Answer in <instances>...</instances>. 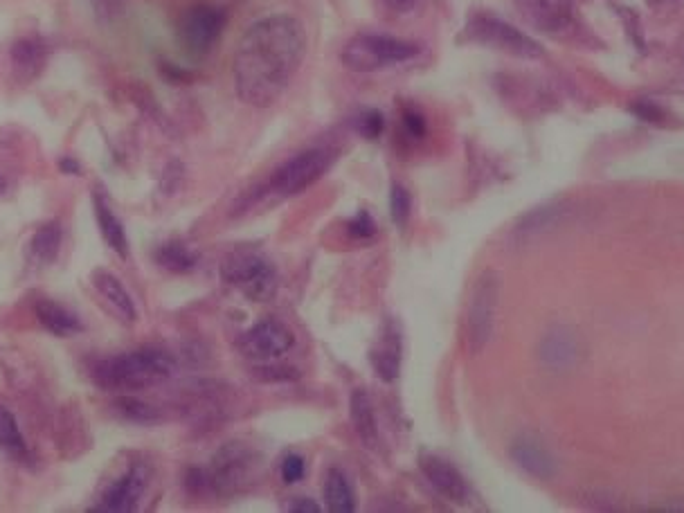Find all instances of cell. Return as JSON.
I'll return each mask as SVG.
<instances>
[{"instance_id": "cell-27", "label": "cell", "mask_w": 684, "mask_h": 513, "mask_svg": "<svg viewBox=\"0 0 684 513\" xmlns=\"http://www.w3.org/2000/svg\"><path fill=\"white\" fill-rule=\"evenodd\" d=\"M354 126L363 138L376 140V138H381V133L385 129V117L381 111H376V108H367V111H363L356 117Z\"/></svg>"}, {"instance_id": "cell-35", "label": "cell", "mask_w": 684, "mask_h": 513, "mask_svg": "<svg viewBox=\"0 0 684 513\" xmlns=\"http://www.w3.org/2000/svg\"><path fill=\"white\" fill-rule=\"evenodd\" d=\"M61 169L68 171V174H79V165H77L75 160H70V158L61 160Z\"/></svg>"}, {"instance_id": "cell-26", "label": "cell", "mask_w": 684, "mask_h": 513, "mask_svg": "<svg viewBox=\"0 0 684 513\" xmlns=\"http://www.w3.org/2000/svg\"><path fill=\"white\" fill-rule=\"evenodd\" d=\"M410 210H412V198L408 194V189L403 185L394 183L392 185V194H390V212H392V221L403 228L405 223L410 219Z\"/></svg>"}, {"instance_id": "cell-36", "label": "cell", "mask_w": 684, "mask_h": 513, "mask_svg": "<svg viewBox=\"0 0 684 513\" xmlns=\"http://www.w3.org/2000/svg\"><path fill=\"white\" fill-rule=\"evenodd\" d=\"M5 189H7V183H5V180H3V178H0V194H3V192H5Z\"/></svg>"}, {"instance_id": "cell-25", "label": "cell", "mask_w": 684, "mask_h": 513, "mask_svg": "<svg viewBox=\"0 0 684 513\" xmlns=\"http://www.w3.org/2000/svg\"><path fill=\"white\" fill-rule=\"evenodd\" d=\"M0 450L12 457H23L27 453V444L18 430L14 414L5 408H0Z\"/></svg>"}, {"instance_id": "cell-13", "label": "cell", "mask_w": 684, "mask_h": 513, "mask_svg": "<svg viewBox=\"0 0 684 513\" xmlns=\"http://www.w3.org/2000/svg\"><path fill=\"white\" fill-rule=\"evenodd\" d=\"M421 473L426 475V480L432 484L439 495H444L448 502H464L468 498V486L464 475L457 468L446 462L439 455H421L419 459Z\"/></svg>"}, {"instance_id": "cell-20", "label": "cell", "mask_w": 684, "mask_h": 513, "mask_svg": "<svg viewBox=\"0 0 684 513\" xmlns=\"http://www.w3.org/2000/svg\"><path fill=\"white\" fill-rule=\"evenodd\" d=\"M95 216H97L99 230H102V237L108 246H111L120 257L129 255V239H126L124 225L111 210V205H108L99 194H95Z\"/></svg>"}, {"instance_id": "cell-7", "label": "cell", "mask_w": 684, "mask_h": 513, "mask_svg": "<svg viewBox=\"0 0 684 513\" xmlns=\"http://www.w3.org/2000/svg\"><path fill=\"white\" fill-rule=\"evenodd\" d=\"M336 153L322 147L306 149L297 153L291 160H286L282 167L275 169V174L268 180V194L273 192L275 196H295L309 189L313 183L327 174L331 169Z\"/></svg>"}, {"instance_id": "cell-4", "label": "cell", "mask_w": 684, "mask_h": 513, "mask_svg": "<svg viewBox=\"0 0 684 513\" xmlns=\"http://www.w3.org/2000/svg\"><path fill=\"white\" fill-rule=\"evenodd\" d=\"M500 291L502 279L491 268L475 279L464 315V340L471 356L482 354L491 342L495 318H498Z\"/></svg>"}, {"instance_id": "cell-16", "label": "cell", "mask_w": 684, "mask_h": 513, "mask_svg": "<svg viewBox=\"0 0 684 513\" xmlns=\"http://www.w3.org/2000/svg\"><path fill=\"white\" fill-rule=\"evenodd\" d=\"M369 360H372L374 372L383 383H392V381H396V378H399L401 336H399V331H396L394 324H387V327L383 329V336L378 338Z\"/></svg>"}, {"instance_id": "cell-18", "label": "cell", "mask_w": 684, "mask_h": 513, "mask_svg": "<svg viewBox=\"0 0 684 513\" xmlns=\"http://www.w3.org/2000/svg\"><path fill=\"white\" fill-rule=\"evenodd\" d=\"M36 318L43 324L45 329L59 338H70L77 336V333L84 331V324L77 318L75 313L68 311L66 306H61L57 302L50 300H39L36 302Z\"/></svg>"}, {"instance_id": "cell-3", "label": "cell", "mask_w": 684, "mask_h": 513, "mask_svg": "<svg viewBox=\"0 0 684 513\" xmlns=\"http://www.w3.org/2000/svg\"><path fill=\"white\" fill-rule=\"evenodd\" d=\"M421 48L414 41L399 39L392 34H356L345 43L340 61L351 72H376L419 57Z\"/></svg>"}, {"instance_id": "cell-28", "label": "cell", "mask_w": 684, "mask_h": 513, "mask_svg": "<svg viewBox=\"0 0 684 513\" xmlns=\"http://www.w3.org/2000/svg\"><path fill=\"white\" fill-rule=\"evenodd\" d=\"M120 405V410L124 417H129L133 421H140V423H149V421H156L158 419V412L156 408H151L149 403L138 401V399H131V396H126V399L117 401Z\"/></svg>"}, {"instance_id": "cell-11", "label": "cell", "mask_w": 684, "mask_h": 513, "mask_svg": "<svg viewBox=\"0 0 684 513\" xmlns=\"http://www.w3.org/2000/svg\"><path fill=\"white\" fill-rule=\"evenodd\" d=\"M151 482V471L147 466L135 464L129 471L122 473L117 480L108 486L104 491L102 500L95 507V511H113V513H124V511H135L138 504L142 502L144 493L149 489Z\"/></svg>"}, {"instance_id": "cell-32", "label": "cell", "mask_w": 684, "mask_h": 513, "mask_svg": "<svg viewBox=\"0 0 684 513\" xmlns=\"http://www.w3.org/2000/svg\"><path fill=\"white\" fill-rule=\"evenodd\" d=\"M633 113L642 117V120H646V122H660L662 120V111L651 102L633 104Z\"/></svg>"}, {"instance_id": "cell-23", "label": "cell", "mask_w": 684, "mask_h": 513, "mask_svg": "<svg viewBox=\"0 0 684 513\" xmlns=\"http://www.w3.org/2000/svg\"><path fill=\"white\" fill-rule=\"evenodd\" d=\"M61 246V225L57 221L45 223L43 228L36 230L30 241V257L36 264H50L57 259Z\"/></svg>"}, {"instance_id": "cell-2", "label": "cell", "mask_w": 684, "mask_h": 513, "mask_svg": "<svg viewBox=\"0 0 684 513\" xmlns=\"http://www.w3.org/2000/svg\"><path fill=\"white\" fill-rule=\"evenodd\" d=\"M174 369V360L165 351L140 349L99 360L93 367V381L108 392H135L169 381Z\"/></svg>"}, {"instance_id": "cell-10", "label": "cell", "mask_w": 684, "mask_h": 513, "mask_svg": "<svg viewBox=\"0 0 684 513\" xmlns=\"http://www.w3.org/2000/svg\"><path fill=\"white\" fill-rule=\"evenodd\" d=\"M228 23V16L221 7L214 5H194L180 18V41L185 43V48L194 54H207L216 41L221 39Z\"/></svg>"}, {"instance_id": "cell-33", "label": "cell", "mask_w": 684, "mask_h": 513, "mask_svg": "<svg viewBox=\"0 0 684 513\" xmlns=\"http://www.w3.org/2000/svg\"><path fill=\"white\" fill-rule=\"evenodd\" d=\"M383 3L396 14H410L423 3V0H383Z\"/></svg>"}, {"instance_id": "cell-29", "label": "cell", "mask_w": 684, "mask_h": 513, "mask_svg": "<svg viewBox=\"0 0 684 513\" xmlns=\"http://www.w3.org/2000/svg\"><path fill=\"white\" fill-rule=\"evenodd\" d=\"M306 473V462H304V457L300 455H295V453H288L284 459H282V480L284 484H295V482H300L302 477Z\"/></svg>"}, {"instance_id": "cell-17", "label": "cell", "mask_w": 684, "mask_h": 513, "mask_svg": "<svg viewBox=\"0 0 684 513\" xmlns=\"http://www.w3.org/2000/svg\"><path fill=\"white\" fill-rule=\"evenodd\" d=\"M93 286H95V291L102 295V300L111 306V311L117 315V318H120L122 322L135 320V304L131 300V295L126 293V288L113 273H108V270H95Z\"/></svg>"}, {"instance_id": "cell-30", "label": "cell", "mask_w": 684, "mask_h": 513, "mask_svg": "<svg viewBox=\"0 0 684 513\" xmlns=\"http://www.w3.org/2000/svg\"><path fill=\"white\" fill-rule=\"evenodd\" d=\"M347 230H349L351 237L369 239V237H374V234H376V223H374V219L367 212H360V214H356L354 219L347 223Z\"/></svg>"}, {"instance_id": "cell-15", "label": "cell", "mask_w": 684, "mask_h": 513, "mask_svg": "<svg viewBox=\"0 0 684 513\" xmlns=\"http://www.w3.org/2000/svg\"><path fill=\"white\" fill-rule=\"evenodd\" d=\"M511 457L522 471L538 477V480H549L556 471V464L552 455H549V450L534 435H520L513 441Z\"/></svg>"}, {"instance_id": "cell-6", "label": "cell", "mask_w": 684, "mask_h": 513, "mask_svg": "<svg viewBox=\"0 0 684 513\" xmlns=\"http://www.w3.org/2000/svg\"><path fill=\"white\" fill-rule=\"evenodd\" d=\"M464 39L468 43L482 45V48H491L509 54V57L518 59H540L543 57V48L540 43L531 39L516 25H511L502 18L493 14H475L468 18L464 27Z\"/></svg>"}, {"instance_id": "cell-21", "label": "cell", "mask_w": 684, "mask_h": 513, "mask_svg": "<svg viewBox=\"0 0 684 513\" xmlns=\"http://www.w3.org/2000/svg\"><path fill=\"white\" fill-rule=\"evenodd\" d=\"M324 500L331 513H351L356 509L354 489H351L347 475L338 468H329L327 480H324Z\"/></svg>"}, {"instance_id": "cell-5", "label": "cell", "mask_w": 684, "mask_h": 513, "mask_svg": "<svg viewBox=\"0 0 684 513\" xmlns=\"http://www.w3.org/2000/svg\"><path fill=\"white\" fill-rule=\"evenodd\" d=\"M223 282L237 288L250 302L266 304L273 300L279 288L275 266L257 252H232L221 264Z\"/></svg>"}, {"instance_id": "cell-14", "label": "cell", "mask_w": 684, "mask_h": 513, "mask_svg": "<svg viewBox=\"0 0 684 513\" xmlns=\"http://www.w3.org/2000/svg\"><path fill=\"white\" fill-rule=\"evenodd\" d=\"M581 356V340L576 338L572 329L556 327L538 345V358L543 360L547 367L552 369H567L576 365V360Z\"/></svg>"}, {"instance_id": "cell-34", "label": "cell", "mask_w": 684, "mask_h": 513, "mask_svg": "<svg viewBox=\"0 0 684 513\" xmlns=\"http://www.w3.org/2000/svg\"><path fill=\"white\" fill-rule=\"evenodd\" d=\"M288 509H291V511H297V513H306V511H309V513H320L322 509L318 507V504H315L313 500H309V498H300V500H295L293 504H291V507H288Z\"/></svg>"}, {"instance_id": "cell-1", "label": "cell", "mask_w": 684, "mask_h": 513, "mask_svg": "<svg viewBox=\"0 0 684 513\" xmlns=\"http://www.w3.org/2000/svg\"><path fill=\"white\" fill-rule=\"evenodd\" d=\"M306 30L291 14L259 18L243 32L232 61L234 88L243 104L273 106L300 70Z\"/></svg>"}, {"instance_id": "cell-19", "label": "cell", "mask_w": 684, "mask_h": 513, "mask_svg": "<svg viewBox=\"0 0 684 513\" xmlns=\"http://www.w3.org/2000/svg\"><path fill=\"white\" fill-rule=\"evenodd\" d=\"M349 419H351V426H354L360 441L367 444L369 448H374L376 441H378L374 405H372V399H369V394L365 390H360V387L351 392Z\"/></svg>"}, {"instance_id": "cell-12", "label": "cell", "mask_w": 684, "mask_h": 513, "mask_svg": "<svg viewBox=\"0 0 684 513\" xmlns=\"http://www.w3.org/2000/svg\"><path fill=\"white\" fill-rule=\"evenodd\" d=\"M518 14L545 34H561L572 25V5L570 0H513Z\"/></svg>"}, {"instance_id": "cell-31", "label": "cell", "mask_w": 684, "mask_h": 513, "mask_svg": "<svg viewBox=\"0 0 684 513\" xmlns=\"http://www.w3.org/2000/svg\"><path fill=\"white\" fill-rule=\"evenodd\" d=\"M403 126L405 131L410 133V138L419 140L426 135V117H423L419 111H414V108H408V111L403 113Z\"/></svg>"}, {"instance_id": "cell-22", "label": "cell", "mask_w": 684, "mask_h": 513, "mask_svg": "<svg viewBox=\"0 0 684 513\" xmlns=\"http://www.w3.org/2000/svg\"><path fill=\"white\" fill-rule=\"evenodd\" d=\"M43 61H45V50L39 41L25 39L14 45L12 63H14L16 75L23 81L39 75V70L43 68Z\"/></svg>"}, {"instance_id": "cell-8", "label": "cell", "mask_w": 684, "mask_h": 513, "mask_svg": "<svg viewBox=\"0 0 684 513\" xmlns=\"http://www.w3.org/2000/svg\"><path fill=\"white\" fill-rule=\"evenodd\" d=\"M252 471H255V453L239 444H228L214 455L212 466L203 471L205 489L221 495L237 493L241 486L248 484Z\"/></svg>"}, {"instance_id": "cell-24", "label": "cell", "mask_w": 684, "mask_h": 513, "mask_svg": "<svg viewBox=\"0 0 684 513\" xmlns=\"http://www.w3.org/2000/svg\"><path fill=\"white\" fill-rule=\"evenodd\" d=\"M156 261L162 268L171 270V273H189V270L196 268L198 257L185 243L169 241L156 250Z\"/></svg>"}, {"instance_id": "cell-9", "label": "cell", "mask_w": 684, "mask_h": 513, "mask_svg": "<svg viewBox=\"0 0 684 513\" xmlns=\"http://www.w3.org/2000/svg\"><path fill=\"white\" fill-rule=\"evenodd\" d=\"M293 347L295 333L279 320L259 322L239 338L241 354L257 363H273V360L291 354Z\"/></svg>"}]
</instances>
